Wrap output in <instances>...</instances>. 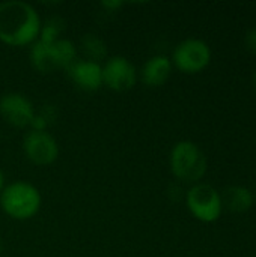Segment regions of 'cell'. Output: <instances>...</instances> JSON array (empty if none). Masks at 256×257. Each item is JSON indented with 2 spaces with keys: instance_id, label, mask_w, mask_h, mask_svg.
I'll list each match as a JSON object with an SVG mask.
<instances>
[{
  "instance_id": "obj_11",
  "label": "cell",
  "mask_w": 256,
  "mask_h": 257,
  "mask_svg": "<svg viewBox=\"0 0 256 257\" xmlns=\"http://www.w3.org/2000/svg\"><path fill=\"white\" fill-rule=\"evenodd\" d=\"M172 60L164 54H157L148 59L140 71V80L148 87H160L166 84L172 74Z\"/></svg>"
},
{
  "instance_id": "obj_14",
  "label": "cell",
  "mask_w": 256,
  "mask_h": 257,
  "mask_svg": "<svg viewBox=\"0 0 256 257\" xmlns=\"http://www.w3.org/2000/svg\"><path fill=\"white\" fill-rule=\"evenodd\" d=\"M65 27H66L65 20L62 17L51 15L41 24L38 41H42V42H54V41H57V39H60V35L63 33Z\"/></svg>"
},
{
  "instance_id": "obj_22",
  "label": "cell",
  "mask_w": 256,
  "mask_h": 257,
  "mask_svg": "<svg viewBox=\"0 0 256 257\" xmlns=\"http://www.w3.org/2000/svg\"><path fill=\"white\" fill-rule=\"evenodd\" d=\"M253 197H255V202H256V193H255V194H253Z\"/></svg>"
},
{
  "instance_id": "obj_10",
  "label": "cell",
  "mask_w": 256,
  "mask_h": 257,
  "mask_svg": "<svg viewBox=\"0 0 256 257\" xmlns=\"http://www.w3.org/2000/svg\"><path fill=\"white\" fill-rule=\"evenodd\" d=\"M69 80L81 90L95 92L103 87V66L101 63L86 59L75 60L66 68Z\"/></svg>"
},
{
  "instance_id": "obj_1",
  "label": "cell",
  "mask_w": 256,
  "mask_h": 257,
  "mask_svg": "<svg viewBox=\"0 0 256 257\" xmlns=\"http://www.w3.org/2000/svg\"><path fill=\"white\" fill-rule=\"evenodd\" d=\"M38 11L23 0L0 3V41L11 47H26L38 41L41 30Z\"/></svg>"
},
{
  "instance_id": "obj_7",
  "label": "cell",
  "mask_w": 256,
  "mask_h": 257,
  "mask_svg": "<svg viewBox=\"0 0 256 257\" xmlns=\"http://www.w3.org/2000/svg\"><path fill=\"white\" fill-rule=\"evenodd\" d=\"M26 158L36 166H50L59 157V145L47 131H29L23 139Z\"/></svg>"
},
{
  "instance_id": "obj_20",
  "label": "cell",
  "mask_w": 256,
  "mask_h": 257,
  "mask_svg": "<svg viewBox=\"0 0 256 257\" xmlns=\"http://www.w3.org/2000/svg\"><path fill=\"white\" fill-rule=\"evenodd\" d=\"M253 86H255V89H256V71H255V74H253Z\"/></svg>"
},
{
  "instance_id": "obj_13",
  "label": "cell",
  "mask_w": 256,
  "mask_h": 257,
  "mask_svg": "<svg viewBox=\"0 0 256 257\" xmlns=\"http://www.w3.org/2000/svg\"><path fill=\"white\" fill-rule=\"evenodd\" d=\"M80 48H81L83 54L86 56V60L100 63V60L107 57V45L95 33L83 35L81 41H80Z\"/></svg>"
},
{
  "instance_id": "obj_15",
  "label": "cell",
  "mask_w": 256,
  "mask_h": 257,
  "mask_svg": "<svg viewBox=\"0 0 256 257\" xmlns=\"http://www.w3.org/2000/svg\"><path fill=\"white\" fill-rule=\"evenodd\" d=\"M38 114H39L48 125H51V123H54V120L57 119L59 111H57V107H56V105H53V104H45V105L41 107V110L38 111Z\"/></svg>"
},
{
  "instance_id": "obj_8",
  "label": "cell",
  "mask_w": 256,
  "mask_h": 257,
  "mask_svg": "<svg viewBox=\"0 0 256 257\" xmlns=\"http://www.w3.org/2000/svg\"><path fill=\"white\" fill-rule=\"evenodd\" d=\"M137 81L136 66L124 56H113L103 65V86L115 92H127Z\"/></svg>"
},
{
  "instance_id": "obj_5",
  "label": "cell",
  "mask_w": 256,
  "mask_h": 257,
  "mask_svg": "<svg viewBox=\"0 0 256 257\" xmlns=\"http://www.w3.org/2000/svg\"><path fill=\"white\" fill-rule=\"evenodd\" d=\"M190 214L202 223H214L220 218L223 205L220 193L210 184H195L186 193Z\"/></svg>"
},
{
  "instance_id": "obj_2",
  "label": "cell",
  "mask_w": 256,
  "mask_h": 257,
  "mask_svg": "<svg viewBox=\"0 0 256 257\" xmlns=\"http://www.w3.org/2000/svg\"><path fill=\"white\" fill-rule=\"evenodd\" d=\"M41 203V193L30 182H12L0 193V206L12 220L24 221L33 218L39 212Z\"/></svg>"
},
{
  "instance_id": "obj_6",
  "label": "cell",
  "mask_w": 256,
  "mask_h": 257,
  "mask_svg": "<svg viewBox=\"0 0 256 257\" xmlns=\"http://www.w3.org/2000/svg\"><path fill=\"white\" fill-rule=\"evenodd\" d=\"M172 65L184 74H198L211 62L210 45L199 38L181 41L172 53Z\"/></svg>"
},
{
  "instance_id": "obj_21",
  "label": "cell",
  "mask_w": 256,
  "mask_h": 257,
  "mask_svg": "<svg viewBox=\"0 0 256 257\" xmlns=\"http://www.w3.org/2000/svg\"><path fill=\"white\" fill-rule=\"evenodd\" d=\"M2 251H3V242H2V239H0V254H2Z\"/></svg>"
},
{
  "instance_id": "obj_17",
  "label": "cell",
  "mask_w": 256,
  "mask_h": 257,
  "mask_svg": "<svg viewBox=\"0 0 256 257\" xmlns=\"http://www.w3.org/2000/svg\"><path fill=\"white\" fill-rule=\"evenodd\" d=\"M29 126L32 128L30 131H39V133H42V131H45L48 128V123L38 113H35V116H33V119H32V122H30Z\"/></svg>"
},
{
  "instance_id": "obj_4",
  "label": "cell",
  "mask_w": 256,
  "mask_h": 257,
  "mask_svg": "<svg viewBox=\"0 0 256 257\" xmlns=\"http://www.w3.org/2000/svg\"><path fill=\"white\" fill-rule=\"evenodd\" d=\"M172 175L184 184H198L207 173V157L202 149L190 140L178 142L169 157Z\"/></svg>"
},
{
  "instance_id": "obj_16",
  "label": "cell",
  "mask_w": 256,
  "mask_h": 257,
  "mask_svg": "<svg viewBox=\"0 0 256 257\" xmlns=\"http://www.w3.org/2000/svg\"><path fill=\"white\" fill-rule=\"evenodd\" d=\"M244 45L246 48L256 56V27L247 30L246 36H244Z\"/></svg>"
},
{
  "instance_id": "obj_19",
  "label": "cell",
  "mask_w": 256,
  "mask_h": 257,
  "mask_svg": "<svg viewBox=\"0 0 256 257\" xmlns=\"http://www.w3.org/2000/svg\"><path fill=\"white\" fill-rule=\"evenodd\" d=\"M3 188H5V175H3V172L0 170V193L3 191Z\"/></svg>"
},
{
  "instance_id": "obj_12",
  "label": "cell",
  "mask_w": 256,
  "mask_h": 257,
  "mask_svg": "<svg viewBox=\"0 0 256 257\" xmlns=\"http://www.w3.org/2000/svg\"><path fill=\"white\" fill-rule=\"evenodd\" d=\"M220 196H222L223 208H226L234 214L247 212L255 203L253 193L243 185H231Z\"/></svg>"
},
{
  "instance_id": "obj_3",
  "label": "cell",
  "mask_w": 256,
  "mask_h": 257,
  "mask_svg": "<svg viewBox=\"0 0 256 257\" xmlns=\"http://www.w3.org/2000/svg\"><path fill=\"white\" fill-rule=\"evenodd\" d=\"M77 60V47L69 39L60 38L54 42L35 41L30 48V63L41 74L66 69Z\"/></svg>"
},
{
  "instance_id": "obj_18",
  "label": "cell",
  "mask_w": 256,
  "mask_h": 257,
  "mask_svg": "<svg viewBox=\"0 0 256 257\" xmlns=\"http://www.w3.org/2000/svg\"><path fill=\"white\" fill-rule=\"evenodd\" d=\"M101 6H103L107 12H115V11H118L119 8H122L124 3L119 2V0H104V2H101Z\"/></svg>"
},
{
  "instance_id": "obj_9",
  "label": "cell",
  "mask_w": 256,
  "mask_h": 257,
  "mask_svg": "<svg viewBox=\"0 0 256 257\" xmlns=\"http://www.w3.org/2000/svg\"><path fill=\"white\" fill-rule=\"evenodd\" d=\"M0 116L11 126L26 128L35 116V108L32 101L23 93L9 92L0 96Z\"/></svg>"
}]
</instances>
